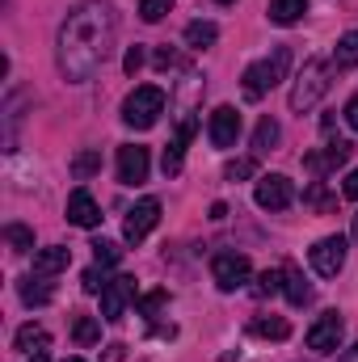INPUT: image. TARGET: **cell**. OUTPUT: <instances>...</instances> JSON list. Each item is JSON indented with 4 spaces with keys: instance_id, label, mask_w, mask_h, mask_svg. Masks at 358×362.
Segmentation results:
<instances>
[{
    "instance_id": "6da1fadb",
    "label": "cell",
    "mask_w": 358,
    "mask_h": 362,
    "mask_svg": "<svg viewBox=\"0 0 358 362\" xmlns=\"http://www.w3.org/2000/svg\"><path fill=\"white\" fill-rule=\"evenodd\" d=\"M114 34H118L114 4H105V0H81V4L64 17L59 42H55V59H59L64 81H72V85L93 81V72H97V68L110 59V51H114Z\"/></svg>"
},
{
    "instance_id": "7a4b0ae2",
    "label": "cell",
    "mask_w": 358,
    "mask_h": 362,
    "mask_svg": "<svg viewBox=\"0 0 358 362\" xmlns=\"http://www.w3.org/2000/svg\"><path fill=\"white\" fill-rule=\"evenodd\" d=\"M287 68H291V51H287V47H274L266 59L249 64V68H245V76H241L245 97H249V101H262L274 85H282V81H287Z\"/></svg>"
},
{
    "instance_id": "3957f363",
    "label": "cell",
    "mask_w": 358,
    "mask_h": 362,
    "mask_svg": "<svg viewBox=\"0 0 358 362\" xmlns=\"http://www.w3.org/2000/svg\"><path fill=\"white\" fill-rule=\"evenodd\" d=\"M329 64L325 59H308L304 68H299V76H295V85H291V114H308L325 93H329Z\"/></svg>"
},
{
    "instance_id": "277c9868",
    "label": "cell",
    "mask_w": 358,
    "mask_h": 362,
    "mask_svg": "<svg viewBox=\"0 0 358 362\" xmlns=\"http://www.w3.org/2000/svg\"><path fill=\"white\" fill-rule=\"evenodd\" d=\"M161 114H165V89H156V85H139L135 93H127V101H122V122L135 127V131L156 127Z\"/></svg>"
},
{
    "instance_id": "5b68a950",
    "label": "cell",
    "mask_w": 358,
    "mask_h": 362,
    "mask_svg": "<svg viewBox=\"0 0 358 362\" xmlns=\"http://www.w3.org/2000/svg\"><path fill=\"white\" fill-rule=\"evenodd\" d=\"M249 274H253V262L245 253H215L211 257V278L219 291H241L249 282Z\"/></svg>"
},
{
    "instance_id": "8992f818",
    "label": "cell",
    "mask_w": 358,
    "mask_h": 362,
    "mask_svg": "<svg viewBox=\"0 0 358 362\" xmlns=\"http://www.w3.org/2000/svg\"><path fill=\"white\" fill-rule=\"evenodd\" d=\"M127 303H135V278H131V274H118V278H110L105 291H101V320H110V325L122 320Z\"/></svg>"
},
{
    "instance_id": "52a82bcc",
    "label": "cell",
    "mask_w": 358,
    "mask_h": 362,
    "mask_svg": "<svg viewBox=\"0 0 358 362\" xmlns=\"http://www.w3.org/2000/svg\"><path fill=\"white\" fill-rule=\"evenodd\" d=\"M342 337H346V325H342V316L337 312H325V316H316V325L308 329V350H316V354H342Z\"/></svg>"
},
{
    "instance_id": "ba28073f",
    "label": "cell",
    "mask_w": 358,
    "mask_h": 362,
    "mask_svg": "<svg viewBox=\"0 0 358 362\" xmlns=\"http://www.w3.org/2000/svg\"><path fill=\"white\" fill-rule=\"evenodd\" d=\"M308 262H312V270L321 274V278H337L342 266H346V236H325V240H316L312 253H308Z\"/></svg>"
},
{
    "instance_id": "9c48e42d",
    "label": "cell",
    "mask_w": 358,
    "mask_h": 362,
    "mask_svg": "<svg viewBox=\"0 0 358 362\" xmlns=\"http://www.w3.org/2000/svg\"><path fill=\"white\" fill-rule=\"evenodd\" d=\"M253 198H258L262 211H287V206L295 202V181L282 177V173H266V177L258 181Z\"/></svg>"
},
{
    "instance_id": "30bf717a",
    "label": "cell",
    "mask_w": 358,
    "mask_h": 362,
    "mask_svg": "<svg viewBox=\"0 0 358 362\" xmlns=\"http://www.w3.org/2000/svg\"><path fill=\"white\" fill-rule=\"evenodd\" d=\"M156 223H161V202H156V198H139V202L127 211V223H122L127 245H139Z\"/></svg>"
},
{
    "instance_id": "8fae6325",
    "label": "cell",
    "mask_w": 358,
    "mask_h": 362,
    "mask_svg": "<svg viewBox=\"0 0 358 362\" xmlns=\"http://www.w3.org/2000/svg\"><path fill=\"white\" fill-rule=\"evenodd\" d=\"M194 131H198V118H194V114H181L178 131H173V139H169V148H165V160H161L165 177H178L181 173V165H185V148H190Z\"/></svg>"
},
{
    "instance_id": "7c38bea8",
    "label": "cell",
    "mask_w": 358,
    "mask_h": 362,
    "mask_svg": "<svg viewBox=\"0 0 358 362\" xmlns=\"http://www.w3.org/2000/svg\"><path fill=\"white\" fill-rule=\"evenodd\" d=\"M148 169H152L148 148H139V144H122V148H118V181H122V185L148 181Z\"/></svg>"
},
{
    "instance_id": "4fadbf2b",
    "label": "cell",
    "mask_w": 358,
    "mask_h": 362,
    "mask_svg": "<svg viewBox=\"0 0 358 362\" xmlns=\"http://www.w3.org/2000/svg\"><path fill=\"white\" fill-rule=\"evenodd\" d=\"M207 135H211L215 148H232L236 135H241V114L232 105H215L211 110V122H207Z\"/></svg>"
},
{
    "instance_id": "5bb4252c",
    "label": "cell",
    "mask_w": 358,
    "mask_h": 362,
    "mask_svg": "<svg viewBox=\"0 0 358 362\" xmlns=\"http://www.w3.org/2000/svg\"><path fill=\"white\" fill-rule=\"evenodd\" d=\"M354 156V144H346V139H337V144H329L321 156H304V165H308V173L312 177H325V173H333V169H342L346 160Z\"/></svg>"
},
{
    "instance_id": "9a60e30c",
    "label": "cell",
    "mask_w": 358,
    "mask_h": 362,
    "mask_svg": "<svg viewBox=\"0 0 358 362\" xmlns=\"http://www.w3.org/2000/svg\"><path fill=\"white\" fill-rule=\"evenodd\" d=\"M68 223H76V228H97L101 223V206L93 202V194L85 185L68 194Z\"/></svg>"
},
{
    "instance_id": "2e32d148",
    "label": "cell",
    "mask_w": 358,
    "mask_h": 362,
    "mask_svg": "<svg viewBox=\"0 0 358 362\" xmlns=\"http://www.w3.org/2000/svg\"><path fill=\"white\" fill-rule=\"evenodd\" d=\"M72 266V249H64V245H51V249H38L34 253V274L38 278H55V274H64Z\"/></svg>"
},
{
    "instance_id": "e0dca14e",
    "label": "cell",
    "mask_w": 358,
    "mask_h": 362,
    "mask_svg": "<svg viewBox=\"0 0 358 362\" xmlns=\"http://www.w3.org/2000/svg\"><path fill=\"white\" fill-rule=\"evenodd\" d=\"M17 295H21V303H30V308H42V303H51V299H55V286H51L47 278L30 274V278H21V282H17Z\"/></svg>"
},
{
    "instance_id": "ac0fdd59",
    "label": "cell",
    "mask_w": 358,
    "mask_h": 362,
    "mask_svg": "<svg viewBox=\"0 0 358 362\" xmlns=\"http://www.w3.org/2000/svg\"><path fill=\"white\" fill-rule=\"evenodd\" d=\"M13 346H17V350H25V354H47L51 333H47L42 325H21V329H17V337H13Z\"/></svg>"
},
{
    "instance_id": "d6986e66",
    "label": "cell",
    "mask_w": 358,
    "mask_h": 362,
    "mask_svg": "<svg viewBox=\"0 0 358 362\" xmlns=\"http://www.w3.org/2000/svg\"><path fill=\"white\" fill-rule=\"evenodd\" d=\"M282 291H287V299H291L295 308L312 303V286L304 282V274L295 270V266H282Z\"/></svg>"
},
{
    "instance_id": "ffe728a7",
    "label": "cell",
    "mask_w": 358,
    "mask_h": 362,
    "mask_svg": "<svg viewBox=\"0 0 358 362\" xmlns=\"http://www.w3.org/2000/svg\"><path fill=\"white\" fill-rule=\"evenodd\" d=\"M249 333H253V337H270V341H287V337H291V325H287L282 316H258V320L249 325Z\"/></svg>"
},
{
    "instance_id": "44dd1931",
    "label": "cell",
    "mask_w": 358,
    "mask_h": 362,
    "mask_svg": "<svg viewBox=\"0 0 358 362\" xmlns=\"http://www.w3.org/2000/svg\"><path fill=\"white\" fill-rule=\"evenodd\" d=\"M215 38H219V25H215V21H190V25H185V42H190L194 51L215 47Z\"/></svg>"
},
{
    "instance_id": "7402d4cb",
    "label": "cell",
    "mask_w": 358,
    "mask_h": 362,
    "mask_svg": "<svg viewBox=\"0 0 358 362\" xmlns=\"http://www.w3.org/2000/svg\"><path fill=\"white\" fill-rule=\"evenodd\" d=\"M304 8H308V0H270V21L274 25H295L304 17Z\"/></svg>"
},
{
    "instance_id": "603a6c76",
    "label": "cell",
    "mask_w": 358,
    "mask_h": 362,
    "mask_svg": "<svg viewBox=\"0 0 358 362\" xmlns=\"http://www.w3.org/2000/svg\"><path fill=\"white\" fill-rule=\"evenodd\" d=\"M72 341H76V346H97V341H101V325H97V316H85V312L72 316Z\"/></svg>"
},
{
    "instance_id": "cb8c5ba5",
    "label": "cell",
    "mask_w": 358,
    "mask_h": 362,
    "mask_svg": "<svg viewBox=\"0 0 358 362\" xmlns=\"http://www.w3.org/2000/svg\"><path fill=\"white\" fill-rule=\"evenodd\" d=\"M333 64H337L342 72H346V68H358V30H350V34H342V38H337Z\"/></svg>"
},
{
    "instance_id": "d4e9b609",
    "label": "cell",
    "mask_w": 358,
    "mask_h": 362,
    "mask_svg": "<svg viewBox=\"0 0 358 362\" xmlns=\"http://www.w3.org/2000/svg\"><path fill=\"white\" fill-rule=\"evenodd\" d=\"M68 169H72V177H76V181H89L93 173L101 169V152H97V148H85V152H76Z\"/></svg>"
},
{
    "instance_id": "484cf974",
    "label": "cell",
    "mask_w": 358,
    "mask_h": 362,
    "mask_svg": "<svg viewBox=\"0 0 358 362\" xmlns=\"http://www.w3.org/2000/svg\"><path fill=\"white\" fill-rule=\"evenodd\" d=\"M278 135H282V131H278V122L266 114V118L258 122V131H253V152H258V156H266L270 148L278 144Z\"/></svg>"
},
{
    "instance_id": "4316f807",
    "label": "cell",
    "mask_w": 358,
    "mask_h": 362,
    "mask_svg": "<svg viewBox=\"0 0 358 362\" xmlns=\"http://www.w3.org/2000/svg\"><path fill=\"white\" fill-rule=\"evenodd\" d=\"M4 240H8L13 253H30V249H34V232L21 228V223H8V228H4Z\"/></svg>"
},
{
    "instance_id": "83f0119b",
    "label": "cell",
    "mask_w": 358,
    "mask_h": 362,
    "mask_svg": "<svg viewBox=\"0 0 358 362\" xmlns=\"http://www.w3.org/2000/svg\"><path fill=\"white\" fill-rule=\"evenodd\" d=\"M93 262L110 270V266H118V262H122V249H118L114 240H93Z\"/></svg>"
},
{
    "instance_id": "f1b7e54d",
    "label": "cell",
    "mask_w": 358,
    "mask_h": 362,
    "mask_svg": "<svg viewBox=\"0 0 358 362\" xmlns=\"http://www.w3.org/2000/svg\"><path fill=\"white\" fill-rule=\"evenodd\" d=\"M169 303V291H152V295H144L139 299V312H144V320L148 325H156V316H161V308Z\"/></svg>"
},
{
    "instance_id": "f546056e",
    "label": "cell",
    "mask_w": 358,
    "mask_h": 362,
    "mask_svg": "<svg viewBox=\"0 0 358 362\" xmlns=\"http://www.w3.org/2000/svg\"><path fill=\"white\" fill-rule=\"evenodd\" d=\"M258 173V160L253 156H241V160H228L224 165V177L228 181H245V177H253Z\"/></svg>"
},
{
    "instance_id": "4dcf8cb0",
    "label": "cell",
    "mask_w": 358,
    "mask_h": 362,
    "mask_svg": "<svg viewBox=\"0 0 358 362\" xmlns=\"http://www.w3.org/2000/svg\"><path fill=\"white\" fill-rule=\"evenodd\" d=\"M152 64H156L161 72H181V68H185V55L173 51V47H161V51L152 55Z\"/></svg>"
},
{
    "instance_id": "1f68e13d",
    "label": "cell",
    "mask_w": 358,
    "mask_h": 362,
    "mask_svg": "<svg viewBox=\"0 0 358 362\" xmlns=\"http://www.w3.org/2000/svg\"><path fill=\"white\" fill-rule=\"evenodd\" d=\"M165 13H173V0H139V17H144L148 25H156Z\"/></svg>"
},
{
    "instance_id": "d6a6232c",
    "label": "cell",
    "mask_w": 358,
    "mask_h": 362,
    "mask_svg": "<svg viewBox=\"0 0 358 362\" xmlns=\"http://www.w3.org/2000/svg\"><path fill=\"white\" fill-rule=\"evenodd\" d=\"M81 282H85V291H89V295H101V291H105V282H110V278H105V266H93V270H85V278H81Z\"/></svg>"
},
{
    "instance_id": "836d02e7",
    "label": "cell",
    "mask_w": 358,
    "mask_h": 362,
    "mask_svg": "<svg viewBox=\"0 0 358 362\" xmlns=\"http://www.w3.org/2000/svg\"><path fill=\"white\" fill-rule=\"evenodd\" d=\"M274 291H282V270H266L258 278V295H274Z\"/></svg>"
},
{
    "instance_id": "e575fe53",
    "label": "cell",
    "mask_w": 358,
    "mask_h": 362,
    "mask_svg": "<svg viewBox=\"0 0 358 362\" xmlns=\"http://www.w3.org/2000/svg\"><path fill=\"white\" fill-rule=\"evenodd\" d=\"M304 202H308V206H321V211H325V206H329V194H325V181H312V189L304 194Z\"/></svg>"
},
{
    "instance_id": "d590c367",
    "label": "cell",
    "mask_w": 358,
    "mask_h": 362,
    "mask_svg": "<svg viewBox=\"0 0 358 362\" xmlns=\"http://www.w3.org/2000/svg\"><path fill=\"white\" fill-rule=\"evenodd\" d=\"M144 59H148V55H144V47H131V51H127V59H122V68H127V76H135V72L144 68Z\"/></svg>"
},
{
    "instance_id": "8d00e7d4",
    "label": "cell",
    "mask_w": 358,
    "mask_h": 362,
    "mask_svg": "<svg viewBox=\"0 0 358 362\" xmlns=\"http://www.w3.org/2000/svg\"><path fill=\"white\" fill-rule=\"evenodd\" d=\"M122 358H127V346H122V341L105 346V354H101V362H122Z\"/></svg>"
},
{
    "instance_id": "74e56055",
    "label": "cell",
    "mask_w": 358,
    "mask_h": 362,
    "mask_svg": "<svg viewBox=\"0 0 358 362\" xmlns=\"http://www.w3.org/2000/svg\"><path fill=\"white\" fill-rule=\"evenodd\" d=\"M346 122H350V131H358V97L346 101Z\"/></svg>"
},
{
    "instance_id": "f35d334b",
    "label": "cell",
    "mask_w": 358,
    "mask_h": 362,
    "mask_svg": "<svg viewBox=\"0 0 358 362\" xmlns=\"http://www.w3.org/2000/svg\"><path fill=\"white\" fill-rule=\"evenodd\" d=\"M342 189H346V198H354V202H358V169L346 177V185H342Z\"/></svg>"
},
{
    "instance_id": "ab89813d",
    "label": "cell",
    "mask_w": 358,
    "mask_h": 362,
    "mask_svg": "<svg viewBox=\"0 0 358 362\" xmlns=\"http://www.w3.org/2000/svg\"><path fill=\"white\" fill-rule=\"evenodd\" d=\"M337 362H358V346H350V350H342V354H337Z\"/></svg>"
},
{
    "instance_id": "60d3db41",
    "label": "cell",
    "mask_w": 358,
    "mask_h": 362,
    "mask_svg": "<svg viewBox=\"0 0 358 362\" xmlns=\"http://www.w3.org/2000/svg\"><path fill=\"white\" fill-rule=\"evenodd\" d=\"M30 362H47V354H34V358H30Z\"/></svg>"
},
{
    "instance_id": "b9f144b4",
    "label": "cell",
    "mask_w": 358,
    "mask_h": 362,
    "mask_svg": "<svg viewBox=\"0 0 358 362\" xmlns=\"http://www.w3.org/2000/svg\"><path fill=\"white\" fill-rule=\"evenodd\" d=\"M354 240H358V215H354Z\"/></svg>"
},
{
    "instance_id": "7bdbcfd3",
    "label": "cell",
    "mask_w": 358,
    "mask_h": 362,
    "mask_svg": "<svg viewBox=\"0 0 358 362\" xmlns=\"http://www.w3.org/2000/svg\"><path fill=\"white\" fill-rule=\"evenodd\" d=\"M64 362H85V358H64Z\"/></svg>"
},
{
    "instance_id": "ee69618b",
    "label": "cell",
    "mask_w": 358,
    "mask_h": 362,
    "mask_svg": "<svg viewBox=\"0 0 358 362\" xmlns=\"http://www.w3.org/2000/svg\"><path fill=\"white\" fill-rule=\"evenodd\" d=\"M219 4H232V0H219Z\"/></svg>"
}]
</instances>
